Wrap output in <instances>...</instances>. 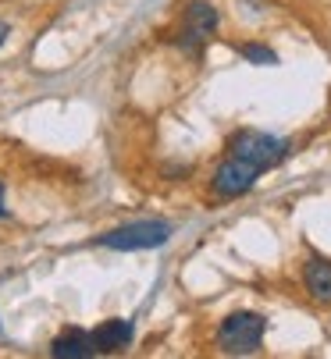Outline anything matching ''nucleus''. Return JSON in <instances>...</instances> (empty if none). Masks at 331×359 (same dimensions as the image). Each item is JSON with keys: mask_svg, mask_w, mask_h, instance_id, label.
<instances>
[{"mask_svg": "<svg viewBox=\"0 0 331 359\" xmlns=\"http://www.w3.org/2000/svg\"><path fill=\"white\" fill-rule=\"evenodd\" d=\"M264 334H267V320L260 313H253V310H242V313H232V317L221 320L217 345H221V352H228V355H249V352L260 348Z\"/></svg>", "mask_w": 331, "mask_h": 359, "instance_id": "1", "label": "nucleus"}, {"mask_svg": "<svg viewBox=\"0 0 331 359\" xmlns=\"http://www.w3.org/2000/svg\"><path fill=\"white\" fill-rule=\"evenodd\" d=\"M228 153H232V157H239V161H246V164H253V168H260V171H267V168L282 164L289 157V142L285 139H274L267 132L246 128V132H235L228 139Z\"/></svg>", "mask_w": 331, "mask_h": 359, "instance_id": "2", "label": "nucleus"}, {"mask_svg": "<svg viewBox=\"0 0 331 359\" xmlns=\"http://www.w3.org/2000/svg\"><path fill=\"white\" fill-rule=\"evenodd\" d=\"M171 238V224L168 221H136L125 228H115L100 235V245L118 249V252H132V249H157Z\"/></svg>", "mask_w": 331, "mask_h": 359, "instance_id": "3", "label": "nucleus"}, {"mask_svg": "<svg viewBox=\"0 0 331 359\" xmlns=\"http://www.w3.org/2000/svg\"><path fill=\"white\" fill-rule=\"evenodd\" d=\"M221 29V15L214 4H207V0H193V4H186V29L179 32L182 39V50H189L193 57H200V46Z\"/></svg>", "mask_w": 331, "mask_h": 359, "instance_id": "4", "label": "nucleus"}, {"mask_svg": "<svg viewBox=\"0 0 331 359\" xmlns=\"http://www.w3.org/2000/svg\"><path fill=\"white\" fill-rule=\"evenodd\" d=\"M260 175H264L260 168H253V164H246V161H239V157H232V153H228V161L214 171L210 189H214L221 199H239V196H246V192L257 185Z\"/></svg>", "mask_w": 331, "mask_h": 359, "instance_id": "5", "label": "nucleus"}, {"mask_svg": "<svg viewBox=\"0 0 331 359\" xmlns=\"http://www.w3.org/2000/svg\"><path fill=\"white\" fill-rule=\"evenodd\" d=\"M303 285L313 302H331V260L324 256H310L303 264Z\"/></svg>", "mask_w": 331, "mask_h": 359, "instance_id": "6", "label": "nucleus"}, {"mask_svg": "<svg viewBox=\"0 0 331 359\" xmlns=\"http://www.w3.org/2000/svg\"><path fill=\"white\" fill-rule=\"evenodd\" d=\"M100 348H96V341H93V334H86V331H65V334H58L53 338V345H50V355H58V359H86V355H96Z\"/></svg>", "mask_w": 331, "mask_h": 359, "instance_id": "7", "label": "nucleus"}, {"mask_svg": "<svg viewBox=\"0 0 331 359\" xmlns=\"http://www.w3.org/2000/svg\"><path fill=\"white\" fill-rule=\"evenodd\" d=\"M132 334H136L132 320H103V324L93 331V341H96L100 352H122V348L132 341Z\"/></svg>", "mask_w": 331, "mask_h": 359, "instance_id": "8", "label": "nucleus"}, {"mask_svg": "<svg viewBox=\"0 0 331 359\" xmlns=\"http://www.w3.org/2000/svg\"><path fill=\"white\" fill-rule=\"evenodd\" d=\"M239 57L249 61V65H260V68L278 65V54H274V50H267V46H260V43H246V46H239Z\"/></svg>", "mask_w": 331, "mask_h": 359, "instance_id": "9", "label": "nucleus"}, {"mask_svg": "<svg viewBox=\"0 0 331 359\" xmlns=\"http://www.w3.org/2000/svg\"><path fill=\"white\" fill-rule=\"evenodd\" d=\"M8 32H11V29H8V22H0V46L8 43Z\"/></svg>", "mask_w": 331, "mask_h": 359, "instance_id": "10", "label": "nucleus"}, {"mask_svg": "<svg viewBox=\"0 0 331 359\" xmlns=\"http://www.w3.org/2000/svg\"><path fill=\"white\" fill-rule=\"evenodd\" d=\"M8 210H4V185H0V217H4Z\"/></svg>", "mask_w": 331, "mask_h": 359, "instance_id": "11", "label": "nucleus"}]
</instances>
